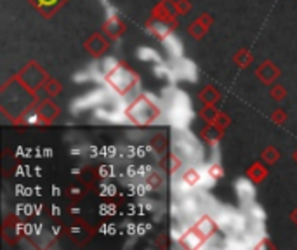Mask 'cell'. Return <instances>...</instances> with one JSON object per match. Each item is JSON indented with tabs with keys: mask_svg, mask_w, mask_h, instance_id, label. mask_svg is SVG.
<instances>
[{
	"mask_svg": "<svg viewBox=\"0 0 297 250\" xmlns=\"http://www.w3.org/2000/svg\"><path fill=\"white\" fill-rule=\"evenodd\" d=\"M108 80L112 82V85L118 90V92H125V90H129L132 87L136 79L131 71L123 70V68H117V70L108 76Z\"/></svg>",
	"mask_w": 297,
	"mask_h": 250,
	"instance_id": "2",
	"label": "cell"
},
{
	"mask_svg": "<svg viewBox=\"0 0 297 250\" xmlns=\"http://www.w3.org/2000/svg\"><path fill=\"white\" fill-rule=\"evenodd\" d=\"M40 2H44V4H54L56 0H40Z\"/></svg>",
	"mask_w": 297,
	"mask_h": 250,
	"instance_id": "5",
	"label": "cell"
},
{
	"mask_svg": "<svg viewBox=\"0 0 297 250\" xmlns=\"http://www.w3.org/2000/svg\"><path fill=\"white\" fill-rule=\"evenodd\" d=\"M210 172H212V176H214V177H219V176H221V170H219V167H217V165H214L212 169H210Z\"/></svg>",
	"mask_w": 297,
	"mask_h": 250,
	"instance_id": "4",
	"label": "cell"
},
{
	"mask_svg": "<svg viewBox=\"0 0 297 250\" xmlns=\"http://www.w3.org/2000/svg\"><path fill=\"white\" fill-rule=\"evenodd\" d=\"M184 183H188L190 186H195L200 183V174L196 170H188L184 174Z\"/></svg>",
	"mask_w": 297,
	"mask_h": 250,
	"instance_id": "3",
	"label": "cell"
},
{
	"mask_svg": "<svg viewBox=\"0 0 297 250\" xmlns=\"http://www.w3.org/2000/svg\"><path fill=\"white\" fill-rule=\"evenodd\" d=\"M127 115L136 124H150L158 117V110L150 101H146V98H139L138 101L131 104Z\"/></svg>",
	"mask_w": 297,
	"mask_h": 250,
	"instance_id": "1",
	"label": "cell"
}]
</instances>
